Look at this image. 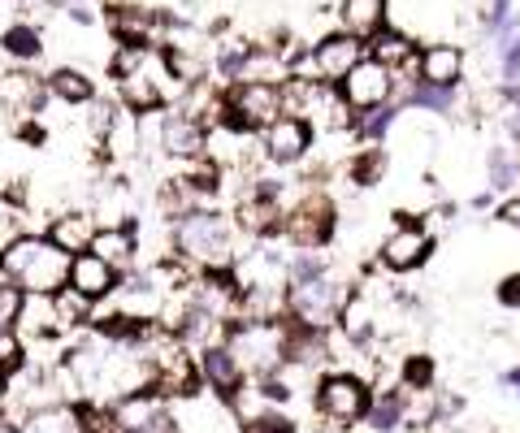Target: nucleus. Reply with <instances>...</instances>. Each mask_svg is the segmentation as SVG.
I'll return each mask as SVG.
<instances>
[{"instance_id": "nucleus-18", "label": "nucleus", "mask_w": 520, "mask_h": 433, "mask_svg": "<svg viewBox=\"0 0 520 433\" xmlns=\"http://www.w3.org/2000/svg\"><path fill=\"white\" fill-rule=\"evenodd\" d=\"M221 403H226V412H230L234 429H247V433L260 429L265 421H273V416H278V408H273V403H269V395H265V390H260L256 377H243V382L234 386V390H230V395L221 399Z\"/></svg>"}, {"instance_id": "nucleus-11", "label": "nucleus", "mask_w": 520, "mask_h": 433, "mask_svg": "<svg viewBox=\"0 0 520 433\" xmlns=\"http://www.w3.org/2000/svg\"><path fill=\"white\" fill-rule=\"evenodd\" d=\"M44 100V74H35L31 65H0V113H9L13 122H31L44 109Z\"/></svg>"}, {"instance_id": "nucleus-22", "label": "nucleus", "mask_w": 520, "mask_h": 433, "mask_svg": "<svg viewBox=\"0 0 520 433\" xmlns=\"http://www.w3.org/2000/svg\"><path fill=\"white\" fill-rule=\"evenodd\" d=\"M520 187V139H499L486 152V191L494 195H516Z\"/></svg>"}, {"instance_id": "nucleus-40", "label": "nucleus", "mask_w": 520, "mask_h": 433, "mask_svg": "<svg viewBox=\"0 0 520 433\" xmlns=\"http://www.w3.org/2000/svg\"><path fill=\"white\" fill-rule=\"evenodd\" d=\"M252 433H295V429H291V421H286V416H273V421H265V425L252 429Z\"/></svg>"}, {"instance_id": "nucleus-45", "label": "nucleus", "mask_w": 520, "mask_h": 433, "mask_svg": "<svg viewBox=\"0 0 520 433\" xmlns=\"http://www.w3.org/2000/svg\"><path fill=\"white\" fill-rule=\"evenodd\" d=\"M0 421H5V416H0Z\"/></svg>"}, {"instance_id": "nucleus-39", "label": "nucleus", "mask_w": 520, "mask_h": 433, "mask_svg": "<svg viewBox=\"0 0 520 433\" xmlns=\"http://www.w3.org/2000/svg\"><path fill=\"white\" fill-rule=\"evenodd\" d=\"M139 433H182V429H178V421H174V416H169V412H161L152 425H143Z\"/></svg>"}, {"instance_id": "nucleus-16", "label": "nucleus", "mask_w": 520, "mask_h": 433, "mask_svg": "<svg viewBox=\"0 0 520 433\" xmlns=\"http://www.w3.org/2000/svg\"><path fill=\"white\" fill-rule=\"evenodd\" d=\"M96 152L109 165L139 161V113H130V109L117 104L113 117H109V126H104V135H100V143H96Z\"/></svg>"}, {"instance_id": "nucleus-24", "label": "nucleus", "mask_w": 520, "mask_h": 433, "mask_svg": "<svg viewBox=\"0 0 520 433\" xmlns=\"http://www.w3.org/2000/svg\"><path fill=\"white\" fill-rule=\"evenodd\" d=\"M195 364H200V382H204L208 390H213L217 399H226L230 390L243 382V369H239V364H234V356L226 351V343L195 351Z\"/></svg>"}, {"instance_id": "nucleus-44", "label": "nucleus", "mask_w": 520, "mask_h": 433, "mask_svg": "<svg viewBox=\"0 0 520 433\" xmlns=\"http://www.w3.org/2000/svg\"><path fill=\"white\" fill-rule=\"evenodd\" d=\"M0 433H22L18 425H9V421H0Z\"/></svg>"}, {"instance_id": "nucleus-13", "label": "nucleus", "mask_w": 520, "mask_h": 433, "mask_svg": "<svg viewBox=\"0 0 520 433\" xmlns=\"http://www.w3.org/2000/svg\"><path fill=\"white\" fill-rule=\"evenodd\" d=\"M416 78L429 87H447L455 91L464 83V48L451 39H429L416 48Z\"/></svg>"}, {"instance_id": "nucleus-23", "label": "nucleus", "mask_w": 520, "mask_h": 433, "mask_svg": "<svg viewBox=\"0 0 520 433\" xmlns=\"http://www.w3.org/2000/svg\"><path fill=\"white\" fill-rule=\"evenodd\" d=\"M338 334H343V343L351 347H364V343H373V334H377V304L364 291H351L347 295V304L343 312H338V325H334Z\"/></svg>"}, {"instance_id": "nucleus-20", "label": "nucleus", "mask_w": 520, "mask_h": 433, "mask_svg": "<svg viewBox=\"0 0 520 433\" xmlns=\"http://www.w3.org/2000/svg\"><path fill=\"white\" fill-rule=\"evenodd\" d=\"M87 213L96 217V226H135V191L126 178H104L96 195H91Z\"/></svg>"}, {"instance_id": "nucleus-15", "label": "nucleus", "mask_w": 520, "mask_h": 433, "mask_svg": "<svg viewBox=\"0 0 520 433\" xmlns=\"http://www.w3.org/2000/svg\"><path fill=\"white\" fill-rule=\"evenodd\" d=\"M104 408H109V425L117 433H139L143 425H152L161 412H169V399L156 395V390L148 386V390H130V395L104 403Z\"/></svg>"}, {"instance_id": "nucleus-1", "label": "nucleus", "mask_w": 520, "mask_h": 433, "mask_svg": "<svg viewBox=\"0 0 520 433\" xmlns=\"http://www.w3.org/2000/svg\"><path fill=\"white\" fill-rule=\"evenodd\" d=\"M169 243L174 256H182L195 273H213V269H230L239 260V226L234 217L208 208H191L178 221H169Z\"/></svg>"}, {"instance_id": "nucleus-31", "label": "nucleus", "mask_w": 520, "mask_h": 433, "mask_svg": "<svg viewBox=\"0 0 520 433\" xmlns=\"http://www.w3.org/2000/svg\"><path fill=\"white\" fill-rule=\"evenodd\" d=\"M0 52L9 57V65H35L44 57V35L31 22H13L0 31Z\"/></svg>"}, {"instance_id": "nucleus-5", "label": "nucleus", "mask_w": 520, "mask_h": 433, "mask_svg": "<svg viewBox=\"0 0 520 433\" xmlns=\"http://www.w3.org/2000/svg\"><path fill=\"white\" fill-rule=\"evenodd\" d=\"M347 295H351V286L343 278H334V273L286 282V321L299 325V330L330 334L338 325V312H343Z\"/></svg>"}, {"instance_id": "nucleus-10", "label": "nucleus", "mask_w": 520, "mask_h": 433, "mask_svg": "<svg viewBox=\"0 0 520 433\" xmlns=\"http://www.w3.org/2000/svg\"><path fill=\"white\" fill-rule=\"evenodd\" d=\"M312 139H317V130H312L304 117H278L273 126L260 130V152H265L269 165H282V169H295L304 165L312 156Z\"/></svg>"}, {"instance_id": "nucleus-7", "label": "nucleus", "mask_w": 520, "mask_h": 433, "mask_svg": "<svg viewBox=\"0 0 520 433\" xmlns=\"http://www.w3.org/2000/svg\"><path fill=\"white\" fill-rule=\"evenodd\" d=\"M282 117V83H230L226 87V113L221 122L243 130V135H260Z\"/></svg>"}, {"instance_id": "nucleus-29", "label": "nucleus", "mask_w": 520, "mask_h": 433, "mask_svg": "<svg viewBox=\"0 0 520 433\" xmlns=\"http://www.w3.org/2000/svg\"><path fill=\"white\" fill-rule=\"evenodd\" d=\"M52 312H57V338L83 334V330H91V321H96V304H91L87 295H78L74 286L52 291Z\"/></svg>"}, {"instance_id": "nucleus-17", "label": "nucleus", "mask_w": 520, "mask_h": 433, "mask_svg": "<svg viewBox=\"0 0 520 433\" xmlns=\"http://www.w3.org/2000/svg\"><path fill=\"white\" fill-rule=\"evenodd\" d=\"M87 252L100 256L104 265H113L117 273H130V269H139V230L135 226H96Z\"/></svg>"}, {"instance_id": "nucleus-38", "label": "nucleus", "mask_w": 520, "mask_h": 433, "mask_svg": "<svg viewBox=\"0 0 520 433\" xmlns=\"http://www.w3.org/2000/svg\"><path fill=\"white\" fill-rule=\"evenodd\" d=\"M494 221H503L507 230H520V191L516 195H503V200L494 204Z\"/></svg>"}, {"instance_id": "nucleus-3", "label": "nucleus", "mask_w": 520, "mask_h": 433, "mask_svg": "<svg viewBox=\"0 0 520 433\" xmlns=\"http://www.w3.org/2000/svg\"><path fill=\"white\" fill-rule=\"evenodd\" d=\"M369 403H373V382H364V377L347 369L321 373L312 382V412H317L321 433H351L364 421Z\"/></svg>"}, {"instance_id": "nucleus-2", "label": "nucleus", "mask_w": 520, "mask_h": 433, "mask_svg": "<svg viewBox=\"0 0 520 433\" xmlns=\"http://www.w3.org/2000/svg\"><path fill=\"white\" fill-rule=\"evenodd\" d=\"M0 278L22 295H52L70 282V256L52 247L44 230H26L0 252Z\"/></svg>"}, {"instance_id": "nucleus-32", "label": "nucleus", "mask_w": 520, "mask_h": 433, "mask_svg": "<svg viewBox=\"0 0 520 433\" xmlns=\"http://www.w3.org/2000/svg\"><path fill=\"white\" fill-rule=\"evenodd\" d=\"M386 169H390L386 148H356V156L343 165V182L369 191V187H377V182H386Z\"/></svg>"}, {"instance_id": "nucleus-28", "label": "nucleus", "mask_w": 520, "mask_h": 433, "mask_svg": "<svg viewBox=\"0 0 520 433\" xmlns=\"http://www.w3.org/2000/svg\"><path fill=\"white\" fill-rule=\"evenodd\" d=\"M408 390L403 386H386V390H373V403L369 412H364V425L369 433H395L408 425Z\"/></svg>"}, {"instance_id": "nucleus-4", "label": "nucleus", "mask_w": 520, "mask_h": 433, "mask_svg": "<svg viewBox=\"0 0 520 433\" xmlns=\"http://www.w3.org/2000/svg\"><path fill=\"white\" fill-rule=\"evenodd\" d=\"M226 351L243 377H269L286 364V317L282 321H230L226 325Z\"/></svg>"}, {"instance_id": "nucleus-27", "label": "nucleus", "mask_w": 520, "mask_h": 433, "mask_svg": "<svg viewBox=\"0 0 520 433\" xmlns=\"http://www.w3.org/2000/svg\"><path fill=\"white\" fill-rule=\"evenodd\" d=\"M390 18V0H338V31L369 39L386 26Z\"/></svg>"}, {"instance_id": "nucleus-33", "label": "nucleus", "mask_w": 520, "mask_h": 433, "mask_svg": "<svg viewBox=\"0 0 520 433\" xmlns=\"http://www.w3.org/2000/svg\"><path fill=\"white\" fill-rule=\"evenodd\" d=\"M434 377H438L434 356H403L399 360V386L408 390V395H429V390H434Z\"/></svg>"}, {"instance_id": "nucleus-35", "label": "nucleus", "mask_w": 520, "mask_h": 433, "mask_svg": "<svg viewBox=\"0 0 520 433\" xmlns=\"http://www.w3.org/2000/svg\"><path fill=\"white\" fill-rule=\"evenodd\" d=\"M18 234H26V208L9 204L5 195H0V252H5Z\"/></svg>"}, {"instance_id": "nucleus-46", "label": "nucleus", "mask_w": 520, "mask_h": 433, "mask_svg": "<svg viewBox=\"0 0 520 433\" xmlns=\"http://www.w3.org/2000/svg\"><path fill=\"white\" fill-rule=\"evenodd\" d=\"M0 282H5V278H0Z\"/></svg>"}, {"instance_id": "nucleus-6", "label": "nucleus", "mask_w": 520, "mask_h": 433, "mask_svg": "<svg viewBox=\"0 0 520 433\" xmlns=\"http://www.w3.org/2000/svg\"><path fill=\"white\" fill-rule=\"evenodd\" d=\"M334 234H338V204L330 200V191L304 187L295 204H286L282 243L291 252H321V247L334 243Z\"/></svg>"}, {"instance_id": "nucleus-37", "label": "nucleus", "mask_w": 520, "mask_h": 433, "mask_svg": "<svg viewBox=\"0 0 520 433\" xmlns=\"http://www.w3.org/2000/svg\"><path fill=\"white\" fill-rule=\"evenodd\" d=\"M494 299H499V308L520 312V269L507 273V278H499V286H494Z\"/></svg>"}, {"instance_id": "nucleus-25", "label": "nucleus", "mask_w": 520, "mask_h": 433, "mask_svg": "<svg viewBox=\"0 0 520 433\" xmlns=\"http://www.w3.org/2000/svg\"><path fill=\"white\" fill-rule=\"evenodd\" d=\"M22 433H87L83 403H48L22 416Z\"/></svg>"}, {"instance_id": "nucleus-42", "label": "nucleus", "mask_w": 520, "mask_h": 433, "mask_svg": "<svg viewBox=\"0 0 520 433\" xmlns=\"http://www.w3.org/2000/svg\"><path fill=\"white\" fill-rule=\"evenodd\" d=\"M499 386H503V390H512V395H520V369H503Z\"/></svg>"}, {"instance_id": "nucleus-41", "label": "nucleus", "mask_w": 520, "mask_h": 433, "mask_svg": "<svg viewBox=\"0 0 520 433\" xmlns=\"http://www.w3.org/2000/svg\"><path fill=\"white\" fill-rule=\"evenodd\" d=\"M468 208H477V213H486V208H494V191H477V195H468Z\"/></svg>"}, {"instance_id": "nucleus-21", "label": "nucleus", "mask_w": 520, "mask_h": 433, "mask_svg": "<svg viewBox=\"0 0 520 433\" xmlns=\"http://www.w3.org/2000/svg\"><path fill=\"white\" fill-rule=\"evenodd\" d=\"M91 234H96V217L87 213V208H61V213L48 217L44 226V239L52 247H61L65 256H78L91 247Z\"/></svg>"}, {"instance_id": "nucleus-43", "label": "nucleus", "mask_w": 520, "mask_h": 433, "mask_svg": "<svg viewBox=\"0 0 520 433\" xmlns=\"http://www.w3.org/2000/svg\"><path fill=\"white\" fill-rule=\"evenodd\" d=\"M9 408V377H0V416Z\"/></svg>"}, {"instance_id": "nucleus-9", "label": "nucleus", "mask_w": 520, "mask_h": 433, "mask_svg": "<svg viewBox=\"0 0 520 433\" xmlns=\"http://www.w3.org/2000/svg\"><path fill=\"white\" fill-rule=\"evenodd\" d=\"M334 87H338V96L347 100V109L356 113V117L373 113V109H386V104H395V74H390L382 61H373V57L356 61Z\"/></svg>"}, {"instance_id": "nucleus-19", "label": "nucleus", "mask_w": 520, "mask_h": 433, "mask_svg": "<svg viewBox=\"0 0 520 433\" xmlns=\"http://www.w3.org/2000/svg\"><path fill=\"white\" fill-rule=\"evenodd\" d=\"M117 282H122V273H117L113 265H104L100 256H91V252L70 256V282L65 286H74V291L87 295L91 304H104V299L117 291Z\"/></svg>"}, {"instance_id": "nucleus-36", "label": "nucleus", "mask_w": 520, "mask_h": 433, "mask_svg": "<svg viewBox=\"0 0 520 433\" xmlns=\"http://www.w3.org/2000/svg\"><path fill=\"white\" fill-rule=\"evenodd\" d=\"M18 304H22L18 286L0 282V330H13V321H18Z\"/></svg>"}, {"instance_id": "nucleus-8", "label": "nucleus", "mask_w": 520, "mask_h": 433, "mask_svg": "<svg viewBox=\"0 0 520 433\" xmlns=\"http://www.w3.org/2000/svg\"><path fill=\"white\" fill-rule=\"evenodd\" d=\"M429 256H434V230L412 213H399L395 226L386 230V239L377 243V265L390 273H416Z\"/></svg>"}, {"instance_id": "nucleus-34", "label": "nucleus", "mask_w": 520, "mask_h": 433, "mask_svg": "<svg viewBox=\"0 0 520 433\" xmlns=\"http://www.w3.org/2000/svg\"><path fill=\"white\" fill-rule=\"evenodd\" d=\"M22 364H26V343H22V334H18V330H0V377L18 373Z\"/></svg>"}, {"instance_id": "nucleus-12", "label": "nucleus", "mask_w": 520, "mask_h": 433, "mask_svg": "<svg viewBox=\"0 0 520 433\" xmlns=\"http://www.w3.org/2000/svg\"><path fill=\"white\" fill-rule=\"evenodd\" d=\"M312 52V70H317V83H338L351 65L369 57V48H364V39L347 35V31H325L308 44Z\"/></svg>"}, {"instance_id": "nucleus-14", "label": "nucleus", "mask_w": 520, "mask_h": 433, "mask_svg": "<svg viewBox=\"0 0 520 433\" xmlns=\"http://www.w3.org/2000/svg\"><path fill=\"white\" fill-rule=\"evenodd\" d=\"M204 130L200 122H191L187 113L178 109H161V156H169V161H200L204 156Z\"/></svg>"}, {"instance_id": "nucleus-26", "label": "nucleus", "mask_w": 520, "mask_h": 433, "mask_svg": "<svg viewBox=\"0 0 520 433\" xmlns=\"http://www.w3.org/2000/svg\"><path fill=\"white\" fill-rule=\"evenodd\" d=\"M13 330L22 334V343H48V338H57V312H52V295H22Z\"/></svg>"}, {"instance_id": "nucleus-30", "label": "nucleus", "mask_w": 520, "mask_h": 433, "mask_svg": "<svg viewBox=\"0 0 520 433\" xmlns=\"http://www.w3.org/2000/svg\"><path fill=\"white\" fill-rule=\"evenodd\" d=\"M44 87L52 100L61 104H91L96 100V78L87 70H78V65H57L52 74H44Z\"/></svg>"}]
</instances>
